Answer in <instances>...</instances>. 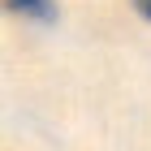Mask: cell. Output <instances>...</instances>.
<instances>
[{
    "instance_id": "6da1fadb",
    "label": "cell",
    "mask_w": 151,
    "mask_h": 151,
    "mask_svg": "<svg viewBox=\"0 0 151 151\" xmlns=\"http://www.w3.org/2000/svg\"><path fill=\"white\" fill-rule=\"evenodd\" d=\"M4 9L17 13V17H30V22H47L56 4L52 0H4Z\"/></svg>"
},
{
    "instance_id": "7a4b0ae2",
    "label": "cell",
    "mask_w": 151,
    "mask_h": 151,
    "mask_svg": "<svg viewBox=\"0 0 151 151\" xmlns=\"http://www.w3.org/2000/svg\"><path fill=\"white\" fill-rule=\"evenodd\" d=\"M134 9H138L142 17H147V22H151V0H134Z\"/></svg>"
}]
</instances>
